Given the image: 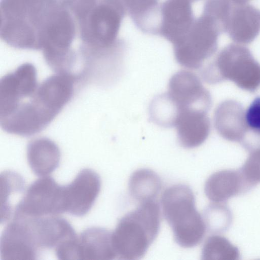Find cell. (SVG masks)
Segmentation results:
<instances>
[{"mask_svg": "<svg viewBox=\"0 0 260 260\" xmlns=\"http://www.w3.org/2000/svg\"><path fill=\"white\" fill-rule=\"evenodd\" d=\"M77 80L76 76L69 74L56 73L48 77L31 95L0 117L2 128L23 137L40 133L71 100Z\"/></svg>", "mask_w": 260, "mask_h": 260, "instance_id": "obj_1", "label": "cell"}, {"mask_svg": "<svg viewBox=\"0 0 260 260\" xmlns=\"http://www.w3.org/2000/svg\"><path fill=\"white\" fill-rule=\"evenodd\" d=\"M48 10V0H1V39L15 48L41 50Z\"/></svg>", "mask_w": 260, "mask_h": 260, "instance_id": "obj_2", "label": "cell"}, {"mask_svg": "<svg viewBox=\"0 0 260 260\" xmlns=\"http://www.w3.org/2000/svg\"><path fill=\"white\" fill-rule=\"evenodd\" d=\"M160 208L154 200L141 203L118 221L112 240L117 257L141 258L156 238L160 229Z\"/></svg>", "mask_w": 260, "mask_h": 260, "instance_id": "obj_3", "label": "cell"}, {"mask_svg": "<svg viewBox=\"0 0 260 260\" xmlns=\"http://www.w3.org/2000/svg\"><path fill=\"white\" fill-rule=\"evenodd\" d=\"M161 205L176 242L184 248L198 245L204 237L206 226L196 209L192 189L183 184L170 186L162 193Z\"/></svg>", "mask_w": 260, "mask_h": 260, "instance_id": "obj_4", "label": "cell"}, {"mask_svg": "<svg viewBox=\"0 0 260 260\" xmlns=\"http://www.w3.org/2000/svg\"><path fill=\"white\" fill-rule=\"evenodd\" d=\"M62 186L50 176L36 180L15 206L13 216L37 217L65 212Z\"/></svg>", "mask_w": 260, "mask_h": 260, "instance_id": "obj_5", "label": "cell"}, {"mask_svg": "<svg viewBox=\"0 0 260 260\" xmlns=\"http://www.w3.org/2000/svg\"><path fill=\"white\" fill-rule=\"evenodd\" d=\"M195 38L182 40L175 44V56L181 66L191 70L199 68L203 61L215 50L218 35L221 33L218 26L205 16Z\"/></svg>", "mask_w": 260, "mask_h": 260, "instance_id": "obj_6", "label": "cell"}, {"mask_svg": "<svg viewBox=\"0 0 260 260\" xmlns=\"http://www.w3.org/2000/svg\"><path fill=\"white\" fill-rule=\"evenodd\" d=\"M99 175L90 169H83L70 184L63 186L65 212L81 217L91 209L101 190Z\"/></svg>", "mask_w": 260, "mask_h": 260, "instance_id": "obj_7", "label": "cell"}, {"mask_svg": "<svg viewBox=\"0 0 260 260\" xmlns=\"http://www.w3.org/2000/svg\"><path fill=\"white\" fill-rule=\"evenodd\" d=\"M38 85L36 69L30 63H24L4 76L0 81V117L31 95Z\"/></svg>", "mask_w": 260, "mask_h": 260, "instance_id": "obj_8", "label": "cell"}, {"mask_svg": "<svg viewBox=\"0 0 260 260\" xmlns=\"http://www.w3.org/2000/svg\"><path fill=\"white\" fill-rule=\"evenodd\" d=\"M169 96L179 108L206 112L210 104V96L199 77L188 71H180L174 74L168 85Z\"/></svg>", "mask_w": 260, "mask_h": 260, "instance_id": "obj_9", "label": "cell"}, {"mask_svg": "<svg viewBox=\"0 0 260 260\" xmlns=\"http://www.w3.org/2000/svg\"><path fill=\"white\" fill-rule=\"evenodd\" d=\"M39 251L25 219L13 217L1 236V259H36Z\"/></svg>", "mask_w": 260, "mask_h": 260, "instance_id": "obj_10", "label": "cell"}, {"mask_svg": "<svg viewBox=\"0 0 260 260\" xmlns=\"http://www.w3.org/2000/svg\"><path fill=\"white\" fill-rule=\"evenodd\" d=\"M25 217L39 250H55L62 243L78 236L71 224L62 217L55 215Z\"/></svg>", "mask_w": 260, "mask_h": 260, "instance_id": "obj_11", "label": "cell"}, {"mask_svg": "<svg viewBox=\"0 0 260 260\" xmlns=\"http://www.w3.org/2000/svg\"><path fill=\"white\" fill-rule=\"evenodd\" d=\"M260 32V10L248 5L233 4L225 32L235 42L249 43Z\"/></svg>", "mask_w": 260, "mask_h": 260, "instance_id": "obj_12", "label": "cell"}, {"mask_svg": "<svg viewBox=\"0 0 260 260\" xmlns=\"http://www.w3.org/2000/svg\"><path fill=\"white\" fill-rule=\"evenodd\" d=\"M112 232L103 228L91 227L78 237V259L110 260L116 258Z\"/></svg>", "mask_w": 260, "mask_h": 260, "instance_id": "obj_13", "label": "cell"}, {"mask_svg": "<svg viewBox=\"0 0 260 260\" xmlns=\"http://www.w3.org/2000/svg\"><path fill=\"white\" fill-rule=\"evenodd\" d=\"M175 126L178 141L185 148H194L201 145L209 132V122L206 112L201 111H182Z\"/></svg>", "mask_w": 260, "mask_h": 260, "instance_id": "obj_14", "label": "cell"}, {"mask_svg": "<svg viewBox=\"0 0 260 260\" xmlns=\"http://www.w3.org/2000/svg\"><path fill=\"white\" fill-rule=\"evenodd\" d=\"M26 155L31 170L38 176L51 174L59 165V149L53 141L47 138L31 141L27 146Z\"/></svg>", "mask_w": 260, "mask_h": 260, "instance_id": "obj_15", "label": "cell"}, {"mask_svg": "<svg viewBox=\"0 0 260 260\" xmlns=\"http://www.w3.org/2000/svg\"><path fill=\"white\" fill-rule=\"evenodd\" d=\"M161 187L159 177L154 171L147 169L134 172L128 182L131 195L141 203L154 200Z\"/></svg>", "mask_w": 260, "mask_h": 260, "instance_id": "obj_16", "label": "cell"}, {"mask_svg": "<svg viewBox=\"0 0 260 260\" xmlns=\"http://www.w3.org/2000/svg\"><path fill=\"white\" fill-rule=\"evenodd\" d=\"M233 4L231 0H207L205 15L217 25L221 32H225Z\"/></svg>", "mask_w": 260, "mask_h": 260, "instance_id": "obj_17", "label": "cell"}, {"mask_svg": "<svg viewBox=\"0 0 260 260\" xmlns=\"http://www.w3.org/2000/svg\"><path fill=\"white\" fill-rule=\"evenodd\" d=\"M247 126L253 131L260 134V97H256L250 104L245 114Z\"/></svg>", "mask_w": 260, "mask_h": 260, "instance_id": "obj_18", "label": "cell"}, {"mask_svg": "<svg viewBox=\"0 0 260 260\" xmlns=\"http://www.w3.org/2000/svg\"><path fill=\"white\" fill-rule=\"evenodd\" d=\"M251 0H231L232 3L235 5H244L247 4V3Z\"/></svg>", "mask_w": 260, "mask_h": 260, "instance_id": "obj_19", "label": "cell"}]
</instances>
